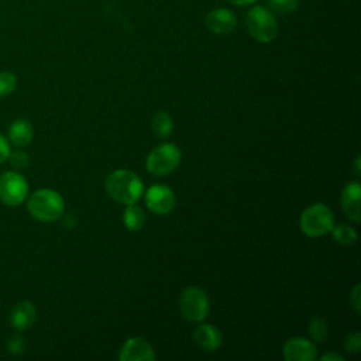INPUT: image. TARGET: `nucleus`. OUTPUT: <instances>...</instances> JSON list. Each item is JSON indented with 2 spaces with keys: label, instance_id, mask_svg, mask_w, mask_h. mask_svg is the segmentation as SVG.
Here are the masks:
<instances>
[{
  "label": "nucleus",
  "instance_id": "obj_1",
  "mask_svg": "<svg viewBox=\"0 0 361 361\" xmlns=\"http://www.w3.org/2000/svg\"><path fill=\"white\" fill-rule=\"evenodd\" d=\"M107 195L121 204H134L144 193V183L141 178L127 169H117L111 172L104 182Z\"/></svg>",
  "mask_w": 361,
  "mask_h": 361
},
{
  "label": "nucleus",
  "instance_id": "obj_2",
  "mask_svg": "<svg viewBox=\"0 0 361 361\" xmlns=\"http://www.w3.org/2000/svg\"><path fill=\"white\" fill-rule=\"evenodd\" d=\"M65 203L62 196L52 189H39L30 195L27 210L39 221H54L63 214Z\"/></svg>",
  "mask_w": 361,
  "mask_h": 361
},
{
  "label": "nucleus",
  "instance_id": "obj_3",
  "mask_svg": "<svg viewBox=\"0 0 361 361\" xmlns=\"http://www.w3.org/2000/svg\"><path fill=\"white\" fill-rule=\"evenodd\" d=\"M334 226L333 212L323 203H314L303 210L299 227L307 237L316 238L331 231Z\"/></svg>",
  "mask_w": 361,
  "mask_h": 361
},
{
  "label": "nucleus",
  "instance_id": "obj_4",
  "mask_svg": "<svg viewBox=\"0 0 361 361\" xmlns=\"http://www.w3.org/2000/svg\"><path fill=\"white\" fill-rule=\"evenodd\" d=\"M245 24L250 35L261 44L271 42L278 35V21L264 6L251 7L247 13Z\"/></svg>",
  "mask_w": 361,
  "mask_h": 361
},
{
  "label": "nucleus",
  "instance_id": "obj_5",
  "mask_svg": "<svg viewBox=\"0 0 361 361\" xmlns=\"http://www.w3.org/2000/svg\"><path fill=\"white\" fill-rule=\"evenodd\" d=\"M180 149L172 142H165L155 147L148 154L145 166L151 175L165 176L176 169V166L180 164Z\"/></svg>",
  "mask_w": 361,
  "mask_h": 361
},
{
  "label": "nucleus",
  "instance_id": "obj_6",
  "mask_svg": "<svg viewBox=\"0 0 361 361\" xmlns=\"http://www.w3.org/2000/svg\"><path fill=\"white\" fill-rule=\"evenodd\" d=\"M179 310L188 322L199 323L209 314V298L200 288L189 286L180 293Z\"/></svg>",
  "mask_w": 361,
  "mask_h": 361
},
{
  "label": "nucleus",
  "instance_id": "obj_7",
  "mask_svg": "<svg viewBox=\"0 0 361 361\" xmlns=\"http://www.w3.org/2000/svg\"><path fill=\"white\" fill-rule=\"evenodd\" d=\"M28 196V183L23 175L7 171L0 175V200L7 206H18Z\"/></svg>",
  "mask_w": 361,
  "mask_h": 361
},
{
  "label": "nucleus",
  "instance_id": "obj_8",
  "mask_svg": "<svg viewBox=\"0 0 361 361\" xmlns=\"http://www.w3.org/2000/svg\"><path fill=\"white\" fill-rule=\"evenodd\" d=\"M145 204L155 214H168L175 207V195L166 185H154L145 192Z\"/></svg>",
  "mask_w": 361,
  "mask_h": 361
},
{
  "label": "nucleus",
  "instance_id": "obj_9",
  "mask_svg": "<svg viewBox=\"0 0 361 361\" xmlns=\"http://www.w3.org/2000/svg\"><path fill=\"white\" fill-rule=\"evenodd\" d=\"M118 360L121 361H152L155 360V353L152 345L141 338V337H131L128 338L118 354Z\"/></svg>",
  "mask_w": 361,
  "mask_h": 361
},
{
  "label": "nucleus",
  "instance_id": "obj_10",
  "mask_svg": "<svg viewBox=\"0 0 361 361\" xmlns=\"http://www.w3.org/2000/svg\"><path fill=\"white\" fill-rule=\"evenodd\" d=\"M282 355L286 361H313L317 357V350L312 341L295 337L285 343Z\"/></svg>",
  "mask_w": 361,
  "mask_h": 361
},
{
  "label": "nucleus",
  "instance_id": "obj_11",
  "mask_svg": "<svg viewBox=\"0 0 361 361\" xmlns=\"http://www.w3.org/2000/svg\"><path fill=\"white\" fill-rule=\"evenodd\" d=\"M206 25L213 34L226 35L234 31L237 18L228 8H214L206 16Z\"/></svg>",
  "mask_w": 361,
  "mask_h": 361
},
{
  "label": "nucleus",
  "instance_id": "obj_12",
  "mask_svg": "<svg viewBox=\"0 0 361 361\" xmlns=\"http://www.w3.org/2000/svg\"><path fill=\"white\" fill-rule=\"evenodd\" d=\"M361 186L358 182L347 183L341 192V206L351 221L361 220Z\"/></svg>",
  "mask_w": 361,
  "mask_h": 361
},
{
  "label": "nucleus",
  "instance_id": "obj_13",
  "mask_svg": "<svg viewBox=\"0 0 361 361\" xmlns=\"http://www.w3.org/2000/svg\"><path fill=\"white\" fill-rule=\"evenodd\" d=\"M192 337H193L195 344L200 350L207 351V353L216 351L221 345V341H223L220 330L217 327L212 326V324H200V326H197L195 329Z\"/></svg>",
  "mask_w": 361,
  "mask_h": 361
},
{
  "label": "nucleus",
  "instance_id": "obj_14",
  "mask_svg": "<svg viewBox=\"0 0 361 361\" xmlns=\"http://www.w3.org/2000/svg\"><path fill=\"white\" fill-rule=\"evenodd\" d=\"M35 319H37V310H35L34 305L30 302L17 303L13 307L11 314H10L11 326L18 331L30 329L34 324Z\"/></svg>",
  "mask_w": 361,
  "mask_h": 361
},
{
  "label": "nucleus",
  "instance_id": "obj_15",
  "mask_svg": "<svg viewBox=\"0 0 361 361\" xmlns=\"http://www.w3.org/2000/svg\"><path fill=\"white\" fill-rule=\"evenodd\" d=\"M8 137H10V141L16 147L28 145L34 137V130H32L31 123L24 118L16 120L8 130Z\"/></svg>",
  "mask_w": 361,
  "mask_h": 361
},
{
  "label": "nucleus",
  "instance_id": "obj_16",
  "mask_svg": "<svg viewBox=\"0 0 361 361\" xmlns=\"http://www.w3.org/2000/svg\"><path fill=\"white\" fill-rule=\"evenodd\" d=\"M123 223L130 231H138L145 224V214L144 210L134 204H127L126 210L123 212Z\"/></svg>",
  "mask_w": 361,
  "mask_h": 361
},
{
  "label": "nucleus",
  "instance_id": "obj_17",
  "mask_svg": "<svg viewBox=\"0 0 361 361\" xmlns=\"http://www.w3.org/2000/svg\"><path fill=\"white\" fill-rule=\"evenodd\" d=\"M152 131L158 137H168L173 130V120L166 111H157L152 117Z\"/></svg>",
  "mask_w": 361,
  "mask_h": 361
},
{
  "label": "nucleus",
  "instance_id": "obj_18",
  "mask_svg": "<svg viewBox=\"0 0 361 361\" xmlns=\"http://www.w3.org/2000/svg\"><path fill=\"white\" fill-rule=\"evenodd\" d=\"M331 233L334 241L340 245H351L357 241V231L348 224H334Z\"/></svg>",
  "mask_w": 361,
  "mask_h": 361
},
{
  "label": "nucleus",
  "instance_id": "obj_19",
  "mask_svg": "<svg viewBox=\"0 0 361 361\" xmlns=\"http://www.w3.org/2000/svg\"><path fill=\"white\" fill-rule=\"evenodd\" d=\"M309 334L316 343H323L329 336L327 322L320 316H314L309 323Z\"/></svg>",
  "mask_w": 361,
  "mask_h": 361
},
{
  "label": "nucleus",
  "instance_id": "obj_20",
  "mask_svg": "<svg viewBox=\"0 0 361 361\" xmlns=\"http://www.w3.org/2000/svg\"><path fill=\"white\" fill-rule=\"evenodd\" d=\"M17 86V78L13 72H0V97L8 96Z\"/></svg>",
  "mask_w": 361,
  "mask_h": 361
},
{
  "label": "nucleus",
  "instance_id": "obj_21",
  "mask_svg": "<svg viewBox=\"0 0 361 361\" xmlns=\"http://www.w3.org/2000/svg\"><path fill=\"white\" fill-rule=\"evenodd\" d=\"M271 10L279 14H289L298 8L299 0H267Z\"/></svg>",
  "mask_w": 361,
  "mask_h": 361
},
{
  "label": "nucleus",
  "instance_id": "obj_22",
  "mask_svg": "<svg viewBox=\"0 0 361 361\" xmlns=\"http://www.w3.org/2000/svg\"><path fill=\"white\" fill-rule=\"evenodd\" d=\"M344 347L348 353H358L361 348V334L358 331L347 334L344 338Z\"/></svg>",
  "mask_w": 361,
  "mask_h": 361
},
{
  "label": "nucleus",
  "instance_id": "obj_23",
  "mask_svg": "<svg viewBox=\"0 0 361 361\" xmlns=\"http://www.w3.org/2000/svg\"><path fill=\"white\" fill-rule=\"evenodd\" d=\"M10 158V164L16 168V169H23L28 165L30 159H28V155L24 154L23 151H17V152H13L8 155Z\"/></svg>",
  "mask_w": 361,
  "mask_h": 361
},
{
  "label": "nucleus",
  "instance_id": "obj_24",
  "mask_svg": "<svg viewBox=\"0 0 361 361\" xmlns=\"http://www.w3.org/2000/svg\"><path fill=\"white\" fill-rule=\"evenodd\" d=\"M7 348L13 355H20L24 353L25 348V341L21 336H14L8 343H7Z\"/></svg>",
  "mask_w": 361,
  "mask_h": 361
},
{
  "label": "nucleus",
  "instance_id": "obj_25",
  "mask_svg": "<svg viewBox=\"0 0 361 361\" xmlns=\"http://www.w3.org/2000/svg\"><path fill=\"white\" fill-rule=\"evenodd\" d=\"M361 286L360 285H355L354 289L350 292V296H348V302H350V306L354 309L355 313H360L361 312Z\"/></svg>",
  "mask_w": 361,
  "mask_h": 361
},
{
  "label": "nucleus",
  "instance_id": "obj_26",
  "mask_svg": "<svg viewBox=\"0 0 361 361\" xmlns=\"http://www.w3.org/2000/svg\"><path fill=\"white\" fill-rule=\"evenodd\" d=\"M8 155H10L8 141L3 134H0V165L8 158Z\"/></svg>",
  "mask_w": 361,
  "mask_h": 361
},
{
  "label": "nucleus",
  "instance_id": "obj_27",
  "mask_svg": "<svg viewBox=\"0 0 361 361\" xmlns=\"http://www.w3.org/2000/svg\"><path fill=\"white\" fill-rule=\"evenodd\" d=\"M320 360H322V361H344V357L340 355V354L329 353V354H324Z\"/></svg>",
  "mask_w": 361,
  "mask_h": 361
},
{
  "label": "nucleus",
  "instance_id": "obj_28",
  "mask_svg": "<svg viewBox=\"0 0 361 361\" xmlns=\"http://www.w3.org/2000/svg\"><path fill=\"white\" fill-rule=\"evenodd\" d=\"M227 1L231 4H235V6H247V4L255 3L257 0H227Z\"/></svg>",
  "mask_w": 361,
  "mask_h": 361
},
{
  "label": "nucleus",
  "instance_id": "obj_29",
  "mask_svg": "<svg viewBox=\"0 0 361 361\" xmlns=\"http://www.w3.org/2000/svg\"><path fill=\"white\" fill-rule=\"evenodd\" d=\"M355 172H357V175H360V157H357V159H355Z\"/></svg>",
  "mask_w": 361,
  "mask_h": 361
}]
</instances>
